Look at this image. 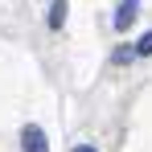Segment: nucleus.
I'll return each instance as SVG.
<instances>
[{
    "instance_id": "f257e3e1",
    "label": "nucleus",
    "mask_w": 152,
    "mask_h": 152,
    "mask_svg": "<svg viewBox=\"0 0 152 152\" xmlns=\"http://www.w3.org/2000/svg\"><path fill=\"white\" fill-rule=\"evenodd\" d=\"M21 148H25V152H50L45 127H37V124H25V132H21Z\"/></svg>"
},
{
    "instance_id": "f03ea898",
    "label": "nucleus",
    "mask_w": 152,
    "mask_h": 152,
    "mask_svg": "<svg viewBox=\"0 0 152 152\" xmlns=\"http://www.w3.org/2000/svg\"><path fill=\"white\" fill-rule=\"evenodd\" d=\"M136 8H140V0H124L119 4V12H115V29H127L136 21Z\"/></svg>"
},
{
    "instance_id": "7ed1b4c3",
    "label": "nucleus",
    "mask_w": 152,
    "mask_h": 152,
    "mask_svg": "<svg viewBox=\"0 0 152 152\" xmlns=\"http://www.w3.org/2000/svg\"><path fill=\"white\" fill-rule=\"evenodd\" d=\"M66 8H70L66 0H50V29H62V25H66Z\"/></svg>"
},
{
    "instance_id": "20e7f679",
    "label": "nucleus",
    "mask_w": 152,
    "mask_h": 152,
    "mask_svg": "<svg viewBox=\"0 0 152 152\" xmlns=\"http://www.w3.org/2000/svg\"><path fill=\"white\" fill-rule=\"evenodd\" d=\"M136 53H140V58H148V53H152V33H144V37L136 41Z\"/></svg>"
},
{
    "instance_id": "39448f33",
    "label": "nucleus",
    "mask_w": 152,
    "mask_h": 152,
    "mask_svg": "<svg viewBox=\"0 0 152 152\" xmlns=\"http://www.w3.org/2000/svg\"><path fill=\"white\" fill-rule=\"evenodd\" d=\"M70 152H95V148H91V144H74Z\"/></svg>"
}]
</instances>
